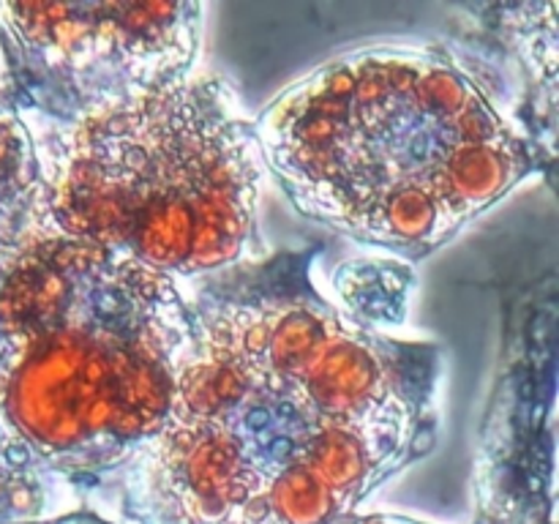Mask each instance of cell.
Returning a JSON list of instances; mask_svg holds the SVG:
<instances>
[{
    "instance_id": "6da1fadb",
    "label": "cell",
    "mask_w": 559,
    "mask_h": 524,
    "mask_svg": "<svg viewBox=\"0 0 559 524\" xmlns=\"http://www.w3.org/2000/svg\"><path fill=\"white\" fill-rule=\"evenodd\" d=\"M418 398L396 349L300 300L191 325L162 426L136 448L156 524H325L404 462Z\"/></svg>"
},
{
    "instance_id": "7a4b0ae2",
    "label": "cell",
    "mask_w": 559,
    "mask_h": 524,
    "mask_svg": "<svg viewBox=\"0 0 559 524\" xmlns=\"http://www.w3.org/2000/svg\"><path fill=\"white\" fill-rule=\"evenodd\" d=\"M254 134L306 216L396 251L440 246L527 169L475 82L413 49L322 66L260 115Z\"/></svg>"
},
{
    "instance_id": "3957f363",
    "label": "cell",
    "mask_w": 559,
    "mask_h": 524,
    "mask_svg": "<svg viewBox=\"0 0 559 524\" xmlns=\"http://www.w3.org/2000/svg\"><path fill=\"white\" fill-rule=\"evenodd\" d=\"M191 322L164 273L38 233L0 262V415L33 458H104L162 426Z\"/></svg>"
},
{
    "instance_id": "277c9868",
    "label": "cell",
    "mask_w": 559,
    "mask_h": 524,
    "mask_svg": "<svg viewBox=\"0 0 559 524\" xmlns=\"http://www.w3.org/2000/svg\"><path fill=\"white\" fill-rule=\"evenodd\" d=\"M52 235L153 271L205 273L251 243L262 153L235 96L183 80L74 109L33 134Z\"/></svg>"
},
{
    "instance_id": "5b68a950",
    "label": "cell",
    "mask_w": 559,
    "mask_h": 524,
    "mask_svg": "<svg viewBox=\"0 0 559 524\" xmlns=\"http://www.w3.org/2000/svg\"><path fill=\"white\" fill-rule=\"evenodd\" d=\"M0 31L22 63L80 98V109L189 76L200 9L191 3L0 5Z\"/></svg>"
},
{
    "instance_id": "8992f818",
    "label": "cell",
    "mask_w": 559,
    "mask_h": 524,
    "mask_svg": "<svg viewBox=\"0 0 559 524\" xmlns=\"http://www.w3.org/2000/svg\"><path fill=\"white\" fill-rule=\"evenodd\" d=\"M44 229V194L31 129L20 115L0 107V262Z\"/></svg>"
},
{
    "instance_id": "52a82bcc",
    "label": "cell",
    "mask_w": 559,
    "mask_h": 524,
    "mask_svg": "<svg viewBox=\"0 0 559 524\" xmlns=\"http://www.w3.org/2000/svg\"><path fill=\"white\" fill-rule=\"evenodd\" d=\"M36 458L16 442L0 415V522L27 505Z\"/></svg>"
}]
</instances>
